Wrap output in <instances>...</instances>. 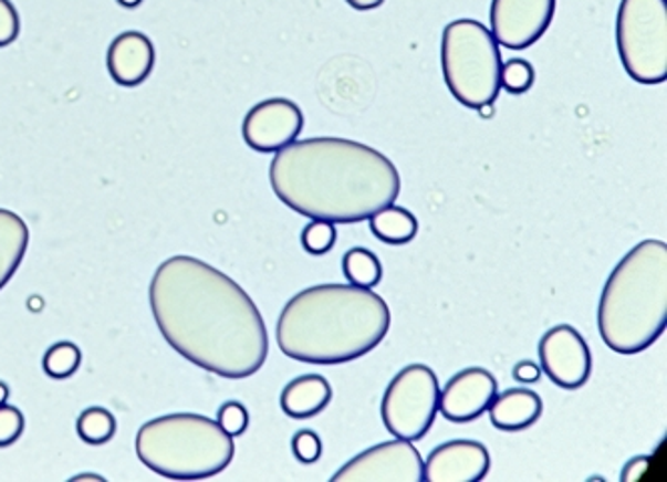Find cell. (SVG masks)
Listing matches in <instances>:
<instances>
[{
    "label": "cell",
    "mask_w": 667,
    "mask_h": 482,
    "mask_svg": "<svg viewBox=\"0 0 667 482\" xmlns=\"http://www.w3.org/2000/svg\"><path fill=\"white\" fill-rule=\"evenodd\" d=\"M117 2L121 7H125V9H135L143 0H117Z\"/></svg>",
    "instance_id": "cell-33"
},
{
    "label": "cell",
    "mask_w": 667,
    "mask_h": 482,
    "mask_svg": "<svg viewBox=\"0 0 667 482\" xmlns=\"http://www.w3.org/2000/svg\"><path fill=\"white\" fill-rule=\"evenodd\" d=\"M217 422L221 425V429L225 432H229L231 437H241L247 427H249V412L244 409L241 402L237 400H229L225 402L219 415H217Z\"/></svg>",
    "instance_id": "cell-27"
},
{
    "label": "cell",
    "mask_w": 667,
    "mask_h": 482,
    "mask_svg": "<svg viewBox=\"0 0 667 482\" xmlns=\"http://www.w3.org/2000/svg\"><path fill=\"white\" fill-rule=\"evenodd\" d=\"M333 388L321 375H303L291 380L281 392V409L291 419H311L327 409Z\"/></svg>",
    "instance_id": "cell-17"
},
{
    "label": "cell",
    "mask_w": 667,
    "mask_h": 482,
    "mask_svg": "<svg viewBox=\"0 0 667 482\" xmlns=\"http://www.w3.org/2000/svg\"><path fill=\"white\" fill-rule=\"evenodd\" d=\"M155 66V46L147 34L127 31L118 34L108 46L106 69L121 86H138L145 83Z\"/></svg>",
    "instance_id": "cell-15"
},
{
    "label": "cell",
    "mask_w": 667,
    "mask_h": 482,
    "mask_svg": "<svg viewBox=\"0 0 667 482\" xmlns=\"http://www.w3.org/2000/svg\"><path fill=\"white\" fill-rule=\"evenodd\" d=\"M21 19L11 0H0V49L19 39Z\"/></svg>",
    "instance_id": "cell-28"
},
{
    "label": "cell",
    "mask_w": 667,
    "mask_h": 482,
    "mask_svg": "<svg viewBox=\"0 0 667 482\" xmlns=\"http://www.w3.org/2000/svg\"><path fill=\"white\" fill-rule=\"evenodd\" d=\"M615 39L625 73L636 83H666L667 0H622Z\"/></svg>",
    "instance_id": "cell-7"
},
{
    "label": "cell",
    "mask_w": 667,
    "mask_h": 482,
    "mask_svg": "<svg viewBox=\"0 0 667 482\" xmlns=\"http://www.w3.org/2000/svg\"><path fill=\"white\" fill-rule=\"evenodd\" d=\"M31 232L17 212L0 209V291L19 271L29 249Z\"/></svg>",
    "instance_id": "cell-18"
},
{
    "label": "cell",
    "mask_w": 667,
    "mask_h": 482,
    "mask_svg": "<svg viewBox=\"0 0 667 482\" xmlns=\"http://www.w3.org/2000/svg\"><path fill=\"white\" fill-rule=\"evenodd\" d=\"M24 430V417L21 410L11 405H0V449H7L21 439Z\"/></svg>",
    "instance_id": "cell-26"
},
{
    "label": "cell",
    "mask_w": 667,
    "mask_h": 482,
    "mask_svg": "<svg viewBox=\"0 0 667 482\" xmlns=\"http://www.w3.org/2000/svg\"><path fill=\"white\" fill-rule=\"evenodd\" d=\"M76 432L86 444L101 447L115 437L117 420L111 410L91 407L83 410V415L76 420Z\"/></svg>",
    "instance_id": "cell-21"
},
{
    "label": "cell",
    "mask_w": 667,
    "mask_h": 482,
    "mask_svg": "<svg viewBox=\"0 0 667 482\" xmlns=\"http://www.w3.org/2000/svg\"><path fill=\"white\" fill-rule=\"evenodd\" d=\"M137 457L170 481H202L221 474L235 457L233 437L217 420L173 412L148 420L137 432Z\"/></svg>",
    "instance_id": "cell-5"
},
{
    "label": "cell",
    "mask_w": 667,
    "mask_h": 482,
    "mask_svg": "<svg viewBox=\"0 0 667 482\" xmlns=\"http://www.w3.org/2000/svg\"><path fill=\"white\" fill-rule=\"evenodd\" d=\"M647 469H649V459L647 457H636L632 461L625 464L624 472H622V481L624 482H637L644 479Z\"/></svg>",
    "instance_id": "cell-30"
},
{
    "label": "cell",
    "mask_w": 667,
    "mask_h": 482,
    "mask_svg": "<svg viewBox=\"0 0 667 482\" xmlns=\"http://www.w3.org/2000/svg\"><path fill=\"white\" fill-rule=\"evenodd\" d=\"M439 378L427 365H409L399 370L382 400L385 429L395 439L421 441L439 412Z\"/></svg>",
    "instance_id": "cell-8"
},
{
    "label": "cell",
    "mask_w": 667,
    "mask_h": 482,
    "mask_svg": "<svg viewBox=\"0 0 667 482\" xmlns=\"http://www.w3.org/2000/svg\"><path fill=\"white\" fill-rule=\"evenodd\" d=\"M9 399V387L4 383H0V405H4Z\"/></svg>",
    "instance_id": "cell-34"
},
{
    "label": "cell",
    "mask_w": 667,
    "mask_h": 482,
    "mask_svg": "<svg viewBox=\"0 0 667 482\" xmlns=\"http://www.w3.org/2000/svg\"><path fill=\"white\" fill-rule=\"evenodd\" d=\"M533 83L535 71L528 61L511 59L501 66V88H506L509 95H523L530 91Z\"/></svg>",
    "instance_id": "cell-24"
},
{
    "label": "cell",
    "mask_w": 667,
    "mask_h": 482,
    "mask_svg": "<svg viewBox=\"0 0 667 482\" xmlns=\"http://www.w3.org/2000/svg\"><path fill=\"white\" fill-rule=\"evenodd\" d=\"M269 180L279 200L311 221L355 224L395 205L402 177L392 158L357 140H295L277 150Z\"/></svg>",
    "instance_id": "cell-2"
},
{
    "label": "cell",
    "mask_w": 667,
    "mask_h": 482,
    "mask_svg": "<svg viewBox=\"0 0 667 482\" xmlns=\"http://www.w3.org/2000/svg\"><path fill=\"white\" fill-rule=\"evenodd\" d=\"M148 303L163 338L195 367L237 380L265 365L269 335L261 311L209 262L189 254L167 259L150 281Z\"/></svg>",
    "instance_id": "cell-1"
},
{
    "label": "cell",
    "mask_w": 667,
    "mask_h": 482,
    "mask_svg": "<svg viewBox=\"0 0 667 482\" xmlns=\"http://www.w3.org/2000/svg\"><path fill=\"white\" fill-rule=\"evenodd\" d=\"M343 273L351 284L361 289H373L382 283L383 264L369 249L355 247L343 256Z\"/></svg>",
    "instance_id": "cell-20"
},
{
    "label": "cell",
    "mask_w": 667,
    "mask_h": 482,
    "mask_svg": "<svg viewBox=\"0 0 667 482\" xmlns=\"http://www.w3.org/2000/svg\"><path fill=\"white\" fill-rule=\"evenodd\" d=\"M489 419L498 430L519 432L530 429L543 415V400L530 388H509L489 405Z\"/></svg>",
    "instance_id": "cell-16"
},
{
    "label": "cell",
    "mask_w": 667,
    "mask_h": 482,
    "mask_svg": "<svg viewBox=\"0 0 667 482\" xmlns=\"http://www.w3.org/2000/svg\"><path fill=\"white\" fill-rule=\"evenodd\" d=\"M291 451L295 459L303 464H313L323 454V441L315 430H299L291 441Z\"/></svg>",
    "instance_id": "cell-25"
},
{
    "label": "cell",
    "mask_w": 667,
    "mask_h": 482,
    "mask_svg": "<svg viewBox=\"0 0 667 482\" xmlns=\"http://www.w3.org/2000/svg\"><path fill=\"white\" fill-rule=\"evenodd\" d=\"M367 221L375 239L387 244H407L414 241L419 232V222L415 219L414 212L395 205L377 210Z\"/></svg>",
    "instance_id": "cell-19"
},
{
    "label": "cell",
    "mask_w": 667,
    "mask_h": 482,
    "mask_svg": "<svg viewBox=\"0 0 667 482\" xmlns=\"http://www.w3.org/2000/svg\"><path fill=\"white\" fill-rule=\"evenodd\" d=\"M392 326V311L373 289L317 284L295 294L277 323L283 355L309 365H343L369 355Z\"/></svg>",
    "instance_id": "cell-3"
},
{
    "label": "cell",
    "mask_w": 667,
    "mask_h": 482,
    "mask_svg": "<svg viewBox=\"0 0 667 482\" xmlns=\"http://www.w3.org/2000/svg\"><path fill=\"white\" fill-rule=\"evenodd\" d=\"M501 51L483 22L459 19L445 27L441 69L457 103L479 111L493 105L501 91Z\"/></svg>",
    "instance_id": "cell-6"
},
{
    "label": "cell",
    "mask_w": 667,
    "mask_h": 482,
    "mask_svg": "<svg viewBox=\"0 0 667 482\" xmlns=\"http://www.w3.org/2000/svg\"><path fill=\"white\" fill-rule=\"evenodd\" d=\"M513 378L521 383V385H533V383H540L541 367L535 365L533 360H521L513 368Z\"/></svg>",
    "instance_id": "cell-29"
},
{
    "label": "cell",
    "mask_w": 667,
    "mask_h": 482,
    "mask_svg": "<svg viewBox=\"0 0 667 482\" xmlns=\"http://www.w3.org/2000/svg\"><path fill=\"white\" fill-rule=\"evenodd\" d=\"M491 457L477 441H449L439 444L424 462V481L479 482L488 476Z\"/></svg>",
    "instance_id": "cell-14"
},
{
    "label": "cell",
    "mask_w": 667,
    "mask_h": 482,
    "mask_svg": "<svg viewBox=\"0 0 667 482\" xmlns=\"http://www.w3.org/2000/svg\"><path fill=\"white\" fill-rule=\"evenodd\" d=\"M555 14V0H493L491 34L511 51H523L540 41Z\"/></svg>",
    "instance_id": "cell-11"
},
{
    "label": "cell",
    "mask_w": 667,
    "mask_h": 482,
    "mask_svg": "<svg viewBox=\"0 0 667 482\" xmlns=\"http://www.w3.org/2000/svg\"><path fill=\"white\" fill-rule=\"evenodd\" d=\"M597 326L617 355H639L666 333V242H639L619 261L600 298Z\"/></svg>",
    "instance_id": "cell-4"
},
{
    "label": "cell",
    "mask_w": 667,
    "mask_h": 482,
    "mask_svg": "<svg viewBox=\"0 0 667 482\" xmlns=\"http://www.w3.org/2000/svg\"><path fill=\"white\" fill-rule=\"evenodd\" d=\"M71 481H105L101 474H79V476H74Z\"/></svg>",
    "instance_id": "cell-32"
},
{
    "label": "cell",
    "mask_w": 667,
    "mask_h": 482,
    "mask_svg": "<svg viewBox=\"0 0 667 482\" xmlns=\"http://www.w3.org/2000/svg\"><path fill=\"white\" fill-rule=\"evenodd\" d=\"M541 373L565 390L582 388L592 377L593 358L585 338L572 325H557L541 336Z\"/></svg>",
    "instance_id": "cell-10"
},
{
    "label": "cell",
    "mask_w": 667,
    "mask_h": 482,
    "mask_svg": "<svg viewBox=\"0 0 667 482\" xmlns=\"http://www.w3.org/2000/svg\"><path fill=\"white\" fill-rule=\"evenodd\" d=\"M305 125L301 108L289 98H267L254 105L243 120V138L257 153H277L295 143Z\"/></svg>",
    "instance_id": "cell-12"
},
{
    "label": "cell",
    "mask_w": 667,
    "mask_h": 482,
    "mask_svg": "<svg viewBox=\"0 0 667 482\" xmlns=\"http://www.w3.org/2000/svg\"><path fill=\"white\" fill-rule=\"evenodd\" d=\"M424 457L403 439L382 442L351 459L333 482H424Z\"/></svg>",
    "instance_id": "cell-9"
},
{
    "label": "cell",
    "mask_w": 667,
    "mask_h": 482,
    "mask_svg": "<svg viewBox=\"0 0 667 482\" xmlns=\"http://www.w3.org/2000/svg\"><path fill=\"white\" fill-rule=\"evenodd\" d=\"M335 242H337V229H335L333 222H309L308 227L301 232V244L313 256L327 254L335 247Z\"/></svg>",
    "instance_id": "cell-23"
},
{
    "label": "cell",
    "mask_w": 667,
    "mask_h": 482,
    "mask_svg": "<svg viewBox=\"0 0 667 482\" xmlns=\"http://www.w3.org/2000/svg\"><path fill=\"white\" fill-rule=\"evenodd\" d=\"M355 11H373L379 9L385 0H345Z\"/></svg>",
    "instance_id": "cell-31"
},
{
    "label": "cell",
    "mask_w": 667,
    "mask_h": 482,
    "mask_svg": "<svg viewBox=\"0 0 667 482\" xmlns=\"http://www.w3.org/2000/svg\"><path fill=\"white\" fill-rule=\"evenodd\" d=\"M498 395V380L481 367H471L449 378L439 395V412L445 419L463 425L488 412Z\"/></svg>",
    "instance_id": "cell-13"
},
{
    "label": "cell",
    "mask_w": 667,
    "mask_h": 482,
    "mask_svg": "<svg viewBox=\"0 0 667 482\" xmlns=\"http://www.w3.org/2000/svg\"><path fill=\"white\" fill-rule=\"evenodd\" d=\"M81 360H83V353L79 346L73 343H56L44 355V373L54 380H64V378L73 377L74 373L79 370Z\"/></svg>",
    "instance_id": "cell-22"
}]
</instances>
